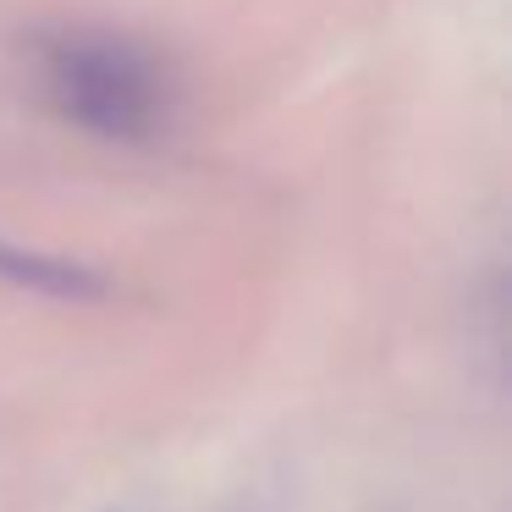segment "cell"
Segmentation results:
<instances>
[{"label": "cell", "mask_w": 512, "mask_h": 512, "mask_svg": "<svg viewBox=\"0 0 512 512\" xmlns=\"http://www.w3.org/2000/svg\"><path fill=\"white\" fill-rule=\"evenodd\" d=\"M0 281L56 292V298H94L100 292V276H89L78 265H61V259H45V254H28V248H12L6 237H0Z\"/></svg>", "instance_id": "7a4b0ae2"}, {"label": "cell", "mask_w": 512, "mask_h": 512, "mask_svg": "<svg viewBox=\"0 0 512 512\" xmlns=\"http://www.w3.org/2000/svg\"><path fill=\"white\" fill-rule=\"evenodd\" d=\"M45 94L67 122L111 144H149L166 133L171 83L144 45L116 34H56L39 50Z\"/></svg>", "instance_id": "6da1fadb"}]
</instances>
